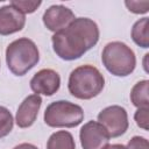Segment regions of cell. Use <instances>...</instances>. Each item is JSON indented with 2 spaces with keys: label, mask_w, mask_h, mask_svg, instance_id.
I'll return each instance as SVG.
<instances>
[{
  "label": "cell",
  "mask_w": 149,
  "mask_h": 149,
  "mask_svg": "<svg viewBox=\"0 0 149 149\" xmlns=\"http://www.w3.org/2000/svg\"><path fill=\"white\" fill-rule=\"evenodd\" d=\"M134 120L137 127L142 128L143 130H148V122H149V108H137L134 114Z\"/></svg>",
  "instance_id": "18"
},
{
  "label": "cell",
  "mask_w": 149,
  "mask_h": 149,
  "mask_svg": "<svg viewBox=\"0 0 149 149\" xmlns=\"http://www.w3.org/2000/svg\"><path fill=\"white\" fill-rule=\"evenodd\" d=\"M13 149H38L35 144H31V143H20L17 146H15Z\"/></svg>",
  "instance_id": "20"
},
{
  "label": "cell",
  "mask_w": 149,
  "mask_h": 149,
  "mask_svg": "<svg viewBox=\"0 0 149 149\" xmlns=\"http://www.w3.org/2000/svg\"><path fill=\"white\" fill-rule=\"evenodd\" d=\"M76 19L74 13L63 5H52L43 14L42 20L45 28L50 31L57 33L66 28Z\"/></svg>",
  "instance_id": "9"
},
{
  "label": "cell",
  "mask_w": 149,
  "mask_h": 149,
  "mask_svg": "<svg viewBox=\"0 0 149 149\" xmlns=\"http://www.w3.org/2000/svg\"><path fill=\"white\" fill-rule=\"evenodd\" d=\"M40 51L35 42L28 37H20L10 42L6 48V63L15 76H24L37 65Z\"/></svg>",
  "instance_id": "3"
},
{
  "label": "cell",
  "mask_w": 149,
  "mask_h": 149,
  "mask_svg": "<svg viewBox=\"0 0 149 149\" xmlns=\"http://www.w3.org/2000/svg\"><path fill=\"white\" fill-rule=\"evenodd\" d=\"M106 70L115 77H127L136 68V56L130 47L120 41L107 43L101 52Z\"/></svg>",
  "instance_id": "4"
},
{
  "label": "cell",
  "mask_w": 149,
  "mask_h": 149,
  "mask_svg": "<svg viewBox=\"0 0 149 149\" xmlns=\"http://www.w3.org/2000/svg\"><path fill=\"white\" fill-rule=\"evenodd\" d=\"M104 149H127V147L120 143H115V144H107Z\"/></svg>",
  "instance_id": "21"
},
{
  "label": "cell",
  "mask_w": 149,
  "mask_h": 149,
  "mask_svg": "<svg viewBox=\"0 0 149 149\" xmlns=\"http://www.w3.org/2000/svg\"><path fill=\"white\" fill-rule=\"evenodd\" d=\"M42 105V98L38 94H30L23 99L19 105L15 115V122L20 128H29L37 119L40 108Z\"/></svg>",
  "instance_id": "11"
},
{
  "label": "cell",
  "mask_w": 149,
  "mask_h": 149,
  "mask_svg": "<svg viewBox=\"0 0 149 149\" xmlns=\"http://www.w3.org/2000/svg\"><path fill=\"white\" fill-rule=\"evenodd\" d=\"M105 86L102 73L93 65L85 64L71 71L68 80L70 94L80 100H90L101 93Z\"/></svg>",
  "instance_id": "2"
},
{
  "label": "cell",
  "mask_w": 149,
  "mask_h": 149,
  "mask_svg": "<svg viewBox=\"0 0 149 149\" xmlns=\"http://www.w3.org/2000/svg\"><path fill=\"white\" fill-rule=\"evenodd\" d=\"M148 26H149V17L144 16L140 20H137L133 27H132V40L134 43L143 49L149 48V33H148Z\"/></svg>",
  "instance_id": "12"
},
{
  "label": "cell",
  "mask_w": 149,
  "mask_h": 149,
  "mask_svg": "<svg viewBox=\"0 0 149 149\" xmlns=\"http://www.w3.org/2000/svg\"><path fill=\"white\" fill-rule=\"evenodd\" d=\"M14 126V118L8 108L0 106V139L7 136Z\"/></svg>",
  "instance_id": "15"
},
{
  "label": "cell",
  "mask_w": 149,
  "mask_h": 149,
  "mask_svg": "<svg viewBox=\"0 0 149 149\" xmlns=\"http://www.w3.org/2000/svg\"><path fill=\"white\" fill-rule=\"evenodd\" d=\"M43 120L52 128H73L83 122L84 111L74 102L57 100L47 106Z\"/></svg>",
  "instance_id": "5"
},
{
  "label": "cell",
  "mask_w": 149,
  "mask_h": 149,
  "mask_svg": "<svg viewBox=\"0 0 149 149\" xmlns=\"http://www.w3.org/2000/svg\"><path fill=\"white\" fill-rule=\"evenodd\" d=\"M47 149H76L73 136L68 130H58L50 135Z\"/></svg>",
  "instance_id": "13"
},
{
  "label": "cell",
  "mask_w": 149,
  "mask_h": 149,
  "mask_svg": "<svg viewBox=\"0 0 149 149\" xmlns=\"http://www.w3.org/2000/svg\"><path fill=\"white\" fill-rule=\"evenodd\" d=\"M98 122L106 128L109 137H119L123 135L129 127L127 111L119 105L107 106L101 109L98 114Z\"/></svg>",
  "instance_id": "6"
},
{
  "label": "cell",
  "mask_w": 149,
  "mask_h": 149,
  "mask_svg": "<svg viewBox=\"0 0 149 149\" xmlns=\"http://www.w3.org/2000/svg\"><path fill=\"white\" fill-rule=\"evenodd\" d=\"M14 7H16L20 12H22L24 15L26 14H31L34 13L41 5L42 1H31V0H12L9 2Z\"/></svg>",
  "instance_id": "16"
},
{
  "label": "cell",
  "mask_w": 149,
  "mask_h": 149,
  "mask_svg": "<svg viewBox=\"0 0 149 149\" xmlns=\"http://www.w3.org/2000/svg\"><path fill=\"white\" fill-rule=\"evenodd\" d=\"M0 65H1V63H0Z\"/></svg>",
  "instance_id": "22"
},
{
  "label": "cell",
  "mask_w": 149,
  "mask_h": 149,
  "mask_svg": "<svg viewBox=\"0 0 149 149\" xmlns=\"http://www.w3.org/2000/svg\"><path fill=\"white\" fill-rule=\"evenodd\" d=\"M126 7L129 12L134 14H146L149 10V1H133V0H126L125 1Z\"/></svg>",
  "instance_id": "17"
},
{
  "label": "cell",
  "mask_w": 149,
  "mask_h": 149,
  "mask_svg": "<svg viewBox=\"0 0 149 149\" xmlns=\"http://www.w3.org/2000/svg\"><path fill=\"white\" fill-rule=\"evenodd\" d=\"M99 27L88 17H76L66 28L52 35V49L63 61H74L84 56L99 41Z\"/></svg>",
  "instance_id": "1"
},
{
  "label": "cell",
  "mask_w": 149,
  "mask_h": 149,
  "mask_svg": "<svg viewBox=\"0 0 149 149\" xmlns=\"http://www.w3.org/2000/svg\"><path fill=\"white\" fill-rule=\"evenodd\" d=\"M109 134L98 121H87L79 130V140L83 149H104L109 143Z\"/></svg>",
  "instance_id": "7"
},
{
  "label": "cell",
  "mask_w": 149,
  "mask_h": 149,
  "mask_svg": "<svg viewBox=\"0 0 149 149\" xmlns=\"http://www.w3.org/2000/svg\"><path fill=\"white\" fill-rule=\"evenodd\" d=\"M26 15L16 7L8 3L0 7V35L8 36L23 29Z\"/></svg>",
  "instance_id": "10"
},
{
  "label": "cell",
  "mask_w": 149,
  "mask_h": 149,
  "mask_svg": "<svg viewBox=\"0 0 149 149\" xmlns=\"http://www.w3.org/2000/svg\"><path fill=\"white\" fill-rule=\"evenodd\" d=\"M30 88L35 94L47 97L54 95L61 86V77L52 69H42L37 71L30 79Z\"/></svg>",
  "instance_id": "8"
},
{
  "label": "cell",
  "mask_w": 149,
  "mask_h": 149,
  "mask_svg": "<svg viewBox=\"0 0 149 149\" xmlns=\"http://www.w3.org/2000/svg\"><path fill=\"white\" fill-rule=\"evenodd\" d=\"M127 149H149V142L143 136H133L128 141Z\"/></svg>",
  "instance_id": "19"
},
{
  "label": "cell",
  "mask_w": 149,
  "mask_h": 149,
  "mask_svg": "<svg viewBox=\"0 0 149 149\" xmlns=\"http://www.w3.org/2000/svg\"><path fill=\"white\" fill-rule=\"evenodd\" d=\"M149 81L147 79L137 81L130 91V101L137 108H148L149 98H148Z\"/></svg>",
  "instance_id": "14"
}]
</instances>
